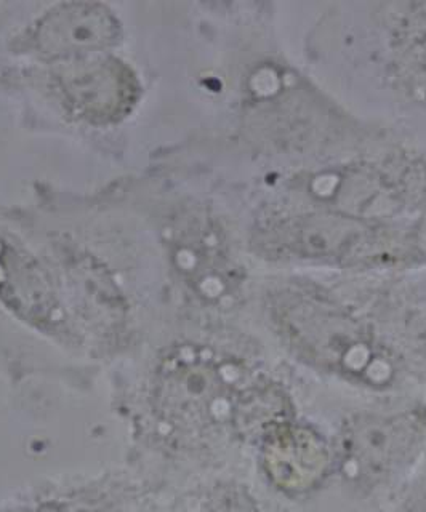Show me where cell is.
<instances>
[{"label":"cell","mask_w":426,"mask_h":512,"mask_svg":"<svg viewBox=\"0 0 426 512\" xmlns=\"http://www.w3.org/2000/svg\"><path fill=\"white\" fill-rule=\"evenodd\" d=\"M273 316L284 340L310 364L353 380L388 378L390 365L366 327L338 304L314 293L286 292L274 303Z\"/></svg>","instance_id":"cell-1"},{"label":"cell","mask_w":426,"mask_h":512,"mask_svg":"<svg viewBox=\"0 0 426 512\" xmlns=\"http://www.w3.org/2000/svg\"><path fill=\"white\" fill-rule=\"evenodd\" d=\"M246 370L238 360L205 346L186 344L173 349L157 368L159 412L173 420L201 421L238 413Z\"/></svg>","instance_id":"cell-2"},{"label":"cell","mask_w":426,"mask_h":512,"mask_svg":"<svg viewBox=\"0 0 426 512\" xmlns=\"http://www.w3.org/2000/svg\"><path fill=\"white\" fill-rule=\"evenodd\" d=\"M55 64L53 79L61 100L87 122L113 124L137 104L140 82L116 56L95 53Z\"/></svg>","instance_id":"cell-3"},{"label":"cell","mask_w":426,"mask_h":512,"mask_svg":"<svg viewBox=\"0 0 426 512\" xmlns=\"http://www.w3.org/2000/svg\"><path fill=\"white\" fill-rule=\"evenodd\" d=\"M260 244L273 255L350 261L375 252L380 247V237L372 226L353 216L308 213L263 229Z\"/></svg>","instance_id":"cell-4"},{"label":"cell","mask_w":426,"mask_h":512,"mask_svg":"<svg viewBox=\"0 0 426 512\" xmlns=\"http://www.w3.org/2000/svg\"><path fill=\"white\" fill-rule=\"evenodd\" d=\"M121 34V23L106 5L66 2L37 20L33 44L45 60L60 63L105 53L121 40Z\"/></svg>","instance_id":"cell-5"},{"label":"cell","mask_w":426,"mask_h":512,"mask_svg":"<svg viewBox=\"0 0 426 512\" xmlns=\"http://www.w3.org/2000/svg\"><path fill=\"white\" fill-rule=\"evenodd\" d=\"M173 260L186 284L205 300L218 301L238 288L236 264L210 221L188 218L173 236Z\"/></svg>","instance_id":"cell-6"},{"label":"cell","mask_w":426,"mask_h":512,"mask_svg":"<svg viewBox=\"0 0 426 512\" xmlns=\"http://www.w3.org/2000/svg\"><path fill=\"white\" fill-rule=\"evenodd\" d=\"M425 416L420 412L396 415H361L343 431V445L354 460L372 471L406 453L425 431Z\"/></svg>","instance_id":"cell-7"},{"label":"cell","mask_w":426,"mask_h":512,"mask_svg":"<svg viewBox=\"0 0 426 512\" xmlns=\"http://www.w3.org/2000/svg\"><path fill=\"white\" fill-rule=\"evenodd\" d=\"M0 298L25 319L50 324L55 311L52 293L37 268L20 250L0 239Z\"/></svg>","instance_id":"cell-8"},{"label":"cell","mask_w":426,"mask_h":512,"mask_svg":"<svg viewBox=\"0 0 426 512\" xmlns=\"http://www.w3.org/2000/svg\"><path fill=\"white\" fill-rule=\"evenodd\" d=\"M268 460L284 484L302 485L318 474L326 450L313 431L284 421L268 434Z\"/></svg>","instance_id":"cell-9"},{"label":"cell","mask_w":426,"mask_h":512,"mask_svg":"<svg viewBox=\"0 0 426 512\" xmlns=\"http://www.w3.org/2000/svg\"><path fill=\"white\" fill-rule=\"evenodd\" d=\"M414 242L415 248L426 258V216L415 229Z\"/></svg>","instance_id":"cell-10"}]
</instances>
